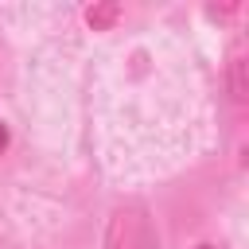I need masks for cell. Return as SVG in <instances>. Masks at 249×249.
<instances>
[{"mask_svg": "<svg viewBox=\"0 0 249 249\" xmlns=\"http://www.w3.org/2000/svg\"><path fill=\"white\" fill-rule=\"evenodd\" d=\"M105 249H160L156 226L140 202H124L109 214L105 226Z\"/></svg>", "mask_w": 249, "mask_h": 249, "instance_id": "cell-1", "label": "cell"}, {"mask_svg": "<svg viewBox=\"0 0 249 249\" xmlns=\"http://www.w3.org/2000/svg\"><path fill=\"white\" fill-rule=\"evenodd\" d=\"M113 16H117V8L109 4V8H101V12H89V23H93V27H101V23H109Z\"/></svg>", "mask_w": 249, "mask_h": 249, "instance_id": "cell-2", "label": "cell"}, {"mask_svg": "<svg viewBox=\"0 0 249 249\" xmlns=\"http://www.w3.org/2000/svg\"><path fill=\"white\" fill-rule=\"evenodd\" d=\"M4 148H8V128L0 124V156H4Z\"/></svg>", "mask_w": 249, "mask_h": 249, "instance_id": "cell-3", "label": "cell"}, {"mask_svg": "<svg viewBox=\"0 0 249 249\" xmlns=\"http://www.w3.org/2000/svg\"><path fill=\"white\" fill-rule=\"evenodd\" d=\"M195 249H214V245H210V241H202V245H195Z\"/></svg>", "mask_w": 249, "mask_h": 249, "instance_id": "cell-4", "label": "cell"}]
</instances>
